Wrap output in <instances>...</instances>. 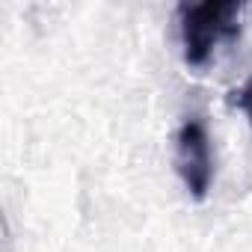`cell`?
<instances>
[{
	"instance_id": "cell-1",
	"label": "cell",
	"mask_w": 252,
	"mask_h": 252,
	"mask_svg": "<svg viewBox=\"0 0 252 252\" xmlns=\"http://www.w3.org/2000/svg\"><path fill=\"white\" fill-rule=\"evenodd\" d=\"M240 15H243V3H234V0L181 3L178 24H181L184 63L193 68L208 65L220 42H231L240 36Z\"/></svg>"
},
{
	"instance_id": "cell-2",
	"label": "cell",
	"mask_w": 252,
	"mask_h": 252,
	"mask_svg": "<svg viewBox=\"0 0 252 252\" xmlns=\"http://www.w3.org/2000/svg\"><path fill=\"white\" fill-rule=\"evenodd\" d=\"M178 172L184 187L193 199H205L214 181V160H211V140L202 119H187L178 131Z\"/></svg>"
},
{
	"instance_id": "cell-3",
	"label": "cell",
	"mask_w": 252,
	"mask_h": 252,
	"mask_svg": "<svg viewBox=\"0 0 252 252\" xmlns=\"http://www.w3.org/2000/svg\"><path fill=\"white\" fill-rule=\"evenodd\" d=\"M240 107H243V113H246L249 122H252V74H249V80H246L243 89H240Z\"/></svg>"
}]
</instances>
